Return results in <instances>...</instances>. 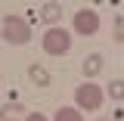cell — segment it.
Masks as SVG:
<instances>
[{
  "instance_id": "obj_1",
  "label": "cell",
  "mask_w": 124,
  "mask_h": 121,
  "mask_svg": "<svg viewBox=\"0 0 124 121\" xmlns=\"http://www.w3.org/2000/svg\"><path fill=\"white\" fill-rule=\"evenodd\" d=\"M102 103H106V93H102L99 84L84 81V84L75 87V109H78V112H99Z\"/></svg>"
},
{
  "instance_id": "obj_2",
  "label": "cell",
  "mask_w": 124,
  "mask_h": 121,
  "mask_svg": "<svg viewBox=\"0 0 124 121\" xmlns=\"http://www.w3.org/2000/svg\"><path fill=\"white\" fill-rule=\"evenodd\" d=\"M0 34L9 47H25L31 40V25L22 19V16H6L0 22Z\"/></svg>"
},
{
  "instance_id": "obj_3",
  "label": "cell",
  "mask_w": 124,
  "mask_h": 121,
  "mask_svg": "<svg viewBox=\"0 0 124 121\" xmlns=\"http://www.w3.org/2000/svg\"><path fill=\"white\" fill-rule=\"evenodd\" d=\"M40 47H44L46 56H65L68 50H71V34L62 28V25H56V28H46L44 37H40Z\"/></svg>"
},
{
  "instance_id": "obj_4",
  "label": "cell",
  "mask_w": 124,
  "mask_h": 121,
  "mask_svg": "<svg viewBox=\"0 0 124 121\" xmlns=\"http://www.w3.org/2000/svg\"><path fill=\"white\" fill-rule=\"evenodd\" d=\"M71 28H75V34H84V37H93L96 31H99V16H96V9H78L75 16H71Z\"/></svg>"
},
{
  "instance_id": "obj_5",
  "label": "cell",
  "mask_w": 124,
  "mask_h": 121,
  "mask_svg": "<svg viewBox=\"0 0 124 121\" xmlns=\"http://www.w3.org/2000/svg\"><path fill=\"white\" fill-rule=\"evenodd\" d=\"M62 13H65V9H62V3L50 0V3H44V6H40V22H46L50 28H56V25L62 22Z\"/></svg>"
},
{
  "instance_id": "obj_6",
  "label": "cell",
  "mask_w": 124,
  "mask_h": 121,
  "mask_svg": "<svg viewBox=\"0 0 124 121\" xmlns=\"http://www.w3.org/2000/svg\"><path fill=\"white\" fill-rule=\"evenodd\" d=\"M102 65H106V59H102V53H90L87 59L81 62V72H84V81H90V78H96L99 72H102Z\"/></svg>"
},
{
  "instance_id": "obj_7",
  "label": "cell",
  "mask_w": 124,
  "mask_h": 121,
  "mask_svg": "<svg viewBox=\"0 0 124 121\" xmlns=\"http://www.w3.org/2000/svg\"><path fill=\"white\" fill-rule=\"evenodd\" d=\"M0 121H25V106L22 103H6L0 109Z\"/></svg>"
},
{
  "instance_id": "obj_8",
  "label": "cell",
  "mask_w": 124,
  "mask_h": 121,
  "mask_svg": "<svg viewBox=\"0 0 124 121\" xmlns=\"http://www.w3.org/2000/svg\"><path fill=\"white\" fill-rule=\"evenodd\" d=\"M28 78H31V84H37V87H50V81H53L50 72H46L44 65H37V62L28 65Z\"/></svg>"
},
{
  "instance_id": "obj_9",
  "label": "cell",
  "mask_w": 124,
  "mask_h": 121,
  "mask_svg": "<svg viewBox=\"0 0 124 121\" xmlns=\"http://www.w3.org/2000/svg\"><path fill=\"white\" fill-rule=\"evenodd\" d=\"M53 121H84V115H81L75 106H59L56 115H53Z\"/></svg>"
},
{
  "instance_id": "obj_10",
  "label": "cell",
  "mask_w": 124,
  "mask_h": 121,
  "mask_svg": "<svg viewBox=\"0 0 124 121\" xmlns=\"http://www.w3.org/2000/svg\"><path fill=\"white\" fill-rule=\"evenodd\" d=\"M106 96H108V99H115V103H124V78H115V81L108 84Z\"/></svg>"
},
{
  "instance_id": "obj_11",
  "label": "cell",
  "mask_w": 124,
  "mask_h": 121,
  "mask_svg": "<svg viewBox=\"0 0 124 121\" xmlns=\"http://www.w3.org/2000/svg\"><path fill=\"white\" fill-rule=\"evenodd\" d=\"M112 37H115L118 44L124 40V16H115V34H112Z\"/></svg>"
},
{
  "instance_id": "obj_12",
  "label": "cell",
  "mask_w": 124,
  "mask_h": 121,
  "mask_svg": "<svg viewBox=\"0 0 124 121\" xmlns=\"http://www.w3.org/2000/svg\"><path fill=\"white\" fill-rule=\"evenodd\" d=\"M25 121H46L44 112H31V115H25Z\"/></svg>"
},
{
  "instance_id": "obj_13",
  "label": "cell",
  "mask_w": 124,
  "mask_h": 121,
  "mask_svg": "<svg viewBox=\"0 0 124 121\" xmlns=\"http://www.w3.org/2000/svg\"><path fill=\"white\" fill-rule=\"evenodd\" d=\"M96 121H115V118H96Z\"/></svg>"
}]
</instances>
